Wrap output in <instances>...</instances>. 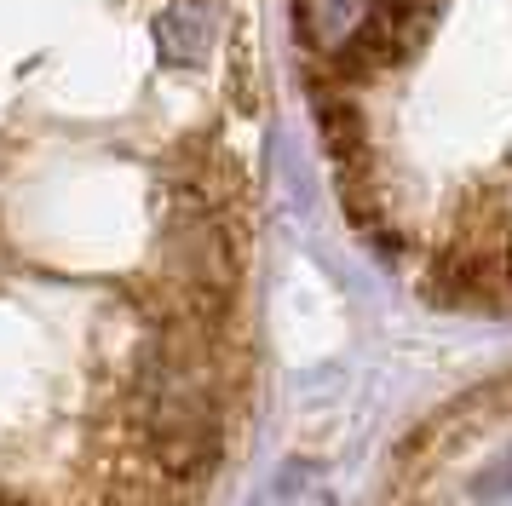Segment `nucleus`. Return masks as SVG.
Wrapping results in <instances>:
<instances>
[{
    "mask_svg": "<svg viewBox=\"0 0 512 506\" xmlns=\"http://www.w3.org/2000/svg\"><path fill=\"white\" fill-rule=\"evenodd\" d=\"M363 6L369 0H300V18H305V35L317 46H340L363 23Z\"/></svg>",
    "mask_w": 512,
    "mask_h": 506,
    "instance_id": "f03ea898",
    "label": "nucleus"
},
{
    "mask_svg": "<svg viewBox=\"0 0 512 506\" xmlns=\"http://www.w3.org/2000/svg\"><path fill=\"white\" fill-rule=\"evenodd\" d=\"M0 506H12V501H6V495H0Z\"/></svg>",
    "mask_w": 512,
    "mask_h": 506,
    "instance_id": "7ed1b4c3",
    "label": "nucleus"
},
{
    "mask_svg": "<svg viewBox=\"0 0 512 506\" xmlns=\"http://www.w3.org/2000/svg\"><path fill=\"white\" fill-rule=\"evenodd\" d=\"M213 41V6L208 0H179L162 18V52L173 64H196Z\"/></svg>",
    "mask_w": 512,
    "mask_h": 506,
    "instance_id": "f257e3e1",
    "label": "nucleus"
}]
</instances>
